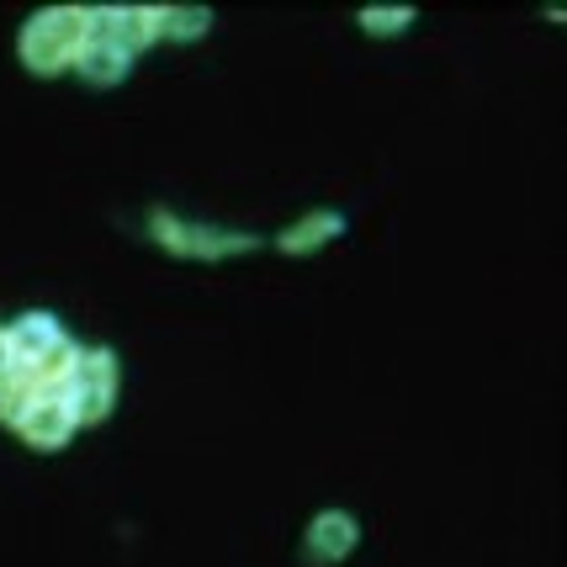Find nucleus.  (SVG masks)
<instances>
[{
    "instance_id": "nucleus-3",
    "label": "nucleus",
    "mask_w": 567,
    "mask_h": 567,
    "mask_svg": "<svg viewBox=\"0 0 567 567\" xmlns=\"http://www.w3.org/2000/svg\"><path fill=\"white\" fill-rule=\"evenodd\" d=\"M6 334H11V361L38 371L49 388H59L64 367L74 361V340L64 334V323L53 313H22L17 323H6Z\"/></svg>"
},
{
    "instance_id": "nucleus-1",
    "label": "nucleus",
    "mask_w": 567,
    "mask_h": 567,
    "mask_svg": "<svg viewBox=\"0 0 567 567\" xmlns=\"http://www.w3.org/2000/svg\"><path fill=\"white\" fill-rule=\"evenodd\" d=\"M91 27H85V11L80 6H53V11H38L32 22L22 27V64L32 74H59L70 70L80 49H85Z\"/></svg>"
},
{
    "instance_id": "nucleus-7",
    "label": "nucleus",
    "mask_w": 567,
    "mask_h": 567,
    "mask_svg": "<svg viewBox=\"0 0 567 567\" xmlns=\"http://www.w3.org/2000/svg\"><path fill=\"white\" fill-rule=\"evenodd\" d=\"M74 70L85 74L91 85H117V80H127V70H133V53H127L117 38L91 32L85 49H80V59H74Z\"/></svg>"
},
{
    "instance_id": "nucleus-12",
    "label": "nucleus",
    "mask_w": 567,
    "mask_h": 567,
    "mask_svg": "<svg viewBox=\"0 0 567 567\" xmlns=\"http://www.w3.org/2000/svg\"><path fill=\"white\" fill-rule=\"evenodd\" d=\"M414 22V11H361V27L367 32H398V27Z\"/></svg>"
},
{
    "instance_id": "nucleus-8",
    "label": "nucleus",
    "mask_w": 567,
    "mask_h": 567,
    "mask_svg": "<svg viewBox=\"0 0 567 567\" xmlns=\"http://www.w3.org/2000/svg\"><path fill=\"white\" fill-rule=\"evenodd\" d=\"M361 542V530H355V519L346 509H323L313 525H308V557H319V563H340L350 557Z\"/></svg>"
},
{
    "instance_id": "nucleus-4",
    "label": "nucleus",
    "mask_w": 567,
    "mask_h": 567,
    "mask_svg": "<svg viewBox=\"0 0 567 567\" xmlns=\"http://www.w3.org/2000/svg\"><path fill=\"white\" fill-rule=\"evenodd\" d=\"M148 234L171 255H192V260H223V255H249L260 249L255 234H228V228H197V223H175L171 213H154Z\"/></svg>"
},
{
    "instance_id": "nucleus-13",
    "label": "nucleus",
    "mask_w": 567,
    "mask_h": 567,
    "mask_svg": "<svg viewBox=\"0 0 567 567\" xmlns=\"http://www.w3.org/2000/svg\"><path fill=\"white\" fill-rule=\"evenodd\" d=\"M11 367V334H6V323H0V371Z\"/></svg>"
},
{
    "instance_id": "nucleus-6",
    "label": "nucleus",
    "mask_w": 567,
    "mask_h": 567,
    "mask_svg": "<svg viewBox=\"0 0 567 567\" xmlns=\"http://www.w3.org/2000/svg\"><path fill=\"white\" fill-rule=\"evenodd\" d=\"M17 430H22L27 445H38V451H59V445H70V435L80 430V420H74V409L59 393H43L22 420H17Z\"/></svg>"
},
{
    "instance_id": "nucleus-11",
    "label": "nucleus",
    "mask_w": 567,
    "mask_h": 567,
    "mask_svg": "<svg viewBox=\"0 0 567 567\" xmlns=\"http://www.w3.org/2000/svg\"><path fill=\"white\" fill-rule=\"evenodd\" d=\"M213 27V11H159V38H175V43H192Z\"/></svg>"
},
{
    "instance_id": "nucleus-9",
    "label": "nucleus",
    "mask_w": 567,
    "mask_h": 567,
    "mask_svg": "<svg viewBox=\"0 0 567 567\" xmlns=\"http://www.w3.org/2000/svg\"><path fill=\"white\" fill-rule=\"evenodd\" d=\"M43 393H53L49 382H43L38 371H27V367H17V361H11V367L0 371V424H11V430H17V420H22V414Z\"/></svg>"
},
{
    "instance_id": "nucleus-2",
    "label": "nucleus",
    "mask_w": 567,
    "mask_h": 567,
    "mask_svg": "<svg viewBox=\"0 0 567 567\" xmlns=\"http://www.w3.org/2000/svg\"><path fill=\"white\" fill-rule=\"evenodd\" d=\"M53 393L70 403L80 424H101L117 403V355L112 350H74V361L64 367Z\"/></svg>"
},
{
    "instance_id": "nucleus-5",
    "label": "nucleus",
    "mask_w": 567,
    "mask_h": 567,
    "mask_svg": "<svg viewBox=\"0 0 567 567\" xmlns=\"http://www.w3.org/2000/svg\"><path fill=\"white\" fill-rule=\"evenodd\" d=\"M85 27L117 38L127 53H138L159 38V11L154 6H106V11H85Z\"/></svg>"
},
{
    "instance_id": "nucleus-10",
    "label": "nucleus",
    "mask_w": 567,
    "mask_h": 567,
    "mask_svg": "<svg viewBox=\"0 0 567 567\" xmlns=\"http://www.w3.org/2000/svg\"><path fill=\"white\" fill-rule=\"evenodd\" d=\"M340 228H346V218L340 213H329V207H319V213H308V218H297L276 245L287 249V255H313L319 245H329V239H340Z\"/></svg>"
}]
</instances>
